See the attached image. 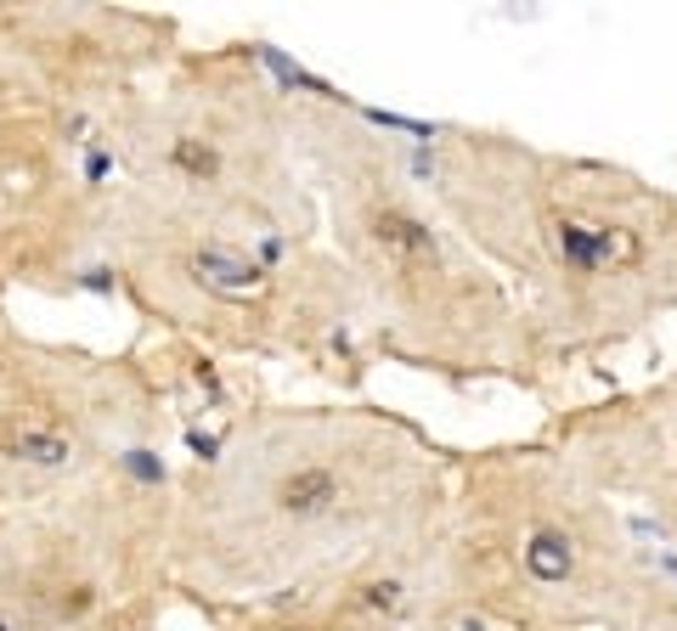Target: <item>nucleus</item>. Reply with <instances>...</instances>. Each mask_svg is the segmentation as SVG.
Wrapping results in <instances>:
<instances>
[{
  "label": "nucleus",
  "mask_w": 677,
  "mask_h": 631,
  "mask_svg": "<svg viewBox=\"0 0 677 631\" xmlns=\"http://www.w3.org/2000/svg\"><path fill=\"white\" fill-rule=\"evenodd\" d=\"M486 220L537 271L554 322L621 345L677 311V192L588 159L508 164L486 181Z\"/></svg>",
  "instance_id": "obj_1"
},
{
  "label": "nucleus",
  "mask_w": 677,
  "mask_h": 631,
  "mask_svg": "<svg viewBox=\"0 0 677 631\" xmlns=\"http://www.w3.org/2000/svg\"><path fill=\"white\" fill-rule=\"evenodd\" d=\"M503 513L469 530V575L486 592L570 603L621 631H677V564L638 519L570 479H525Z\"/></svg>",
  "instance_id": "obj_2"
},
{
  "label": "nucleus",
  "mask_w": 677,
  "mask_h": 631,
  "mask_svg": "<svg viewBox=\"0 0 677 631\" xmlns=\"http://www.w3.org/2000/svg\"><path fill=\"white\" fill-rule=\"evenodd\" d=\"M588 468L604 491L633 502L644 536L677 564V372L604 406Z\"/></svg>",
  "instance_id": "obj_3"
},
{
  "label": "nucleus",
  "mask_w": 677,
  "mask_h": 631,
  "mask_svg": "<svg viewBox=\"0 0 677 631\" xmlns=\"http://www.w3.org/2000/svg\"><path fill=\"white\" fill-rule=\"evenodd\" d=\"M345 502V479H338L327 463H311V468H294L282 485H277V508L294 513V519H322Z\"/></svg>",
  "instance_id": "obj_4"
},
{
  "label": "nucleus",
  "mask_w": 677,
  "mask_h": 631,
  "mask_svg": "<svg viewBox=\"0 0 677 631\" xmlns=\"http://www.w3.org/2000/svg\"><path fill=\"white\" fill-rule=\"evenodd\" d=\"M192 271H198V282L209 287V294H221V300H260L271 287L260 265H249L244 254H232V249H198Z\"/></svg>",
  "instance_id": "obj_5"
},
{
  "label": "nucleus",
  "mask_w": 677,
  "mask_h": 631,
  "mask_svg": "<svg viewBox=\"0 0 677 631\" xmlns=\"http://www.w3.org/2000/svg\"><path fill=\"white\" fill-rule=\"evenodd\" d=\"M0 452L7 457H29V463H68V440L57 428H34V423H12L0 428Z\"/></svg>",
  "instance_id": "obj_6"
},
{
  "label": "nucleus",
  "mask_w": 677,
  "mask_h": 631,
  "mask_svg": "<svg viewBox=\"0 0 677 631\" xmlns=\"http://www.w3.org/2000/svg\"><path fill=\"white\" fill-rule=\"evenodd\" d=\"M175 164L192 170V175H209V170H215V153L198 148V141H175Z\"/></svg>",
  "instance_id": "obj_7"
},
{
  "label": "nucleus",
  "mask_w": 677,
  "mask_h": 631,
  "mask_svg": "<svg viewBox=\"0 0 677 631\" xmlns=\"http://www.w3.org/2000/svg\"><path fill=\"white\" fill-rule=\"evenodd\" d=\"M0 631H7V625H0Z\"/></svg>",
  "instance_id": "obj_8"
}]
</instances>
